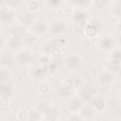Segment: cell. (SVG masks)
Returning <instances> with one entry per match:
<instances>
[{
	"instance_id": "cell-19",
	"label": "cell",
	"mask_w": 121,
	"mask_h": 121,
	"mask_svg": "<svg viewBox=\"0 0 121 121\" xmlns=\"http://www.w3.org/2000/svg\"><path fill=\"white\" fill-rule=\"evenodd\" d=\"M83 120H92L95 118V109L92 107V105H83L81 110L78 112Z\"/></svg>"
},
{
	"instance_id": "cell-30",
	"label": "cell",
	"mask_w": 121,
	"mask_h": 121,
	"mask_svg": "<svg viewBox=\"0 0 121 121\" xmlns=\"http://www.w3.org/2000/svg\"><path fill=\"white\" fill-rule=\"evenodd\" d=\"M53 40H54L56 45H57L60 50H62L63 48H65V47L67 46V43H68L67 40H66L65 38L61 37V36H60V37H54Z\"/></svg>"
},
{
	"instance_id": "cell-20",
	"label": "cell",
	"mask_w": 121,
	"mask_h": 121,
	"mask_svg": "<svg viewBox=\"0 0 121 121\" xmlns=\"http://www.w3.org/2000/svg\"><path fill=\"white\" fill-rule=\"evenodd\" d=\"M34 18L32 16V14L29 13H24L22 14V16L20 17V21H19V25H21L24 27H30L31 25L34 22Z\"/></svg>"
},
{
	"instance_id": "cell-9",
	"label": "cell",
	"mask_w": 121,
	"mask_h": 121,
	"mask_svg": "<svg viewBox=\"0 0 121 121\" xmlns=\"http://www.w3.org/2000/svg\"><path fill=\"white\" fill-rule=\"evenodd\" d=\"M84 105V100L79 95H73L70 96L66 102V108L70 112H79Z\"/></svg>"
},
{
	"instance_id": "cell-29",
	"label": "cell",
	"mask_w": 121,
	"mask_h": 121,
	"mask_svg": "<svg viewBox=\"0 0 121 121\" xmlns=\"http://www.w3.org/2000/svg\"><path fill=\"white\" fill-rule=\"evenodd\" d=\"M104 66H105V69H108V70H110L111 72H116V71H118L119 70V68H120V66L121 65H119V64H117V63H115L114 61H112V60H108V61H106L105 63H104Z\"/></svg>"
},
{
	"instance_id": "cell-6",
	"label": "cell",
	"mask_w": 121,
	"mask_h": 121,
	"mask_svg": "<svg viewBox=\"0 0 121 121\" xmlns=\"http://www.w3.org/2000/svg\"><path fill=\"white\" fill-rule=\"evenodd\" d=\"M48 26H49V23H47L45 19L38 18L34 20L33 24L29 27V30L38 37H40V36H43L48 31Z\"/></svg>"
},
{
	"instance_id": "cell-21",
	"label": "cell",
	"mask_w": 121,
	"mask_h": 121,
	"mask_svg": "<svg viewBox=\"0 0 121 121\" xmlns=\"http://www.w3.org/2000/svg\"><path fill=\"white\" fill-rule=\"evenodd\" d=\"M44 7L49 10H57L60 8L62 0H43Z\"/></svg>"
},
{
	"instance_id": "cell-23",
	"label": "cell",
	"mask_w": 121,
	"mask_h": 121,
	"mask_svg": "<svg viewBox=\"0 0 121 121\" xmlns=\"http://www.w3.org/2000/svg\"><path fill=\"white\" fill-rule=\"evenodd\" d=\"M110 60L114 61L115 63L121 65V48H114L111 53H110Z\"/></svg>"
},
{
	"instance_id": "cell-40",
	"label": "cell",
	"mask_w": 121,
	"mask_h": 121,
	"mask_svg": "<svg viewBox=\"0 0 121 121\" xmlns=\"http://www.w3.org/2000/svg\"><path fill=\"white\" fill-rule=\"evenodd\" d=\"M119 31H121V21L119 23Z\"/></svg>"
},
{
	"instance_id": "cell-28",
	"label": "cell",
	"mask_w": 121,
	"mask_h": 121,
	"mask_svg": "<svg viewBox=\"0 0 121 121\" xmlns=\"http://www.w3.org/2000/svg\"><path fill=\"white\" fill-rule=\"evenodd\" d=\"M28 114V120H42L43 118V113L40 110H30Z\"/></svg>"
},
{
	"instance_id": "cell-27",
	"label": "cell",
	"mask_w": 121,
	"mask_h": 121,
	"mask_svg": "<svg viewBox=\"0 0 121 121\" xmlns=\"http://www.w3.org/2000/svg\"><path fill=\"white\" fill-rule=\"evenodd\" d=\"M5 6L13 10L17 9L23 3V0H4Z\"/></svg>"
},
{
	"instance_id": "cell-37",
	"label": "cell",
	"mask_w": 121,
	"mask_h": 121,
	"mask_svg": "<svg viewBox=\"0 0 121 121\" xmlns=\"http://www.w3.org/2000/svg\"><path fill=\"white\" fill-rule=\"evenodd\" d=\"M81 46L84 48V49H90L92 47V42H91V39L89 38H86L84 40L81 41Z\"/></svg>"
},
{
	"instance_id": "cell-16",
	"label": "cell",
	"mask_w": 121,
	"mask_h": 121,
	"mask_svg": "<svg viewBox=\"0 0 121 121\" xmlns=\"http://www.w3.org/2000/svg\"><path fill=\"white\" fill-rule=\"evenodd\" d=\"M22 41H23V44L24 47H30L33 46L37 43L38 42V36L35 35L33 32L29 31H26L22 34Z\"/></svg>"
},
{
	"instance_id": "cell-39",
	"label": "cell",
	"mask_w": 121,
	"mask_h": 121,
	"mask_svg": "<svg viewBox=\"0 0 121 121\" xmlns=\"http://www.w3.org/2000/svg\"><path fill=\"white\" fill-rule=\"evenodd\" d=\"M112 3H114V4H117V3H121V0H111Z\"/></svg>"
},
{
	"instance_id": "cell-12",
	"label": "cell",
	"mask_w": 121,
	"mask_h": 121,
	"mask_svg": "<svg viewBox=\"0 0 121 121\" xmlns=\"http://www.w3.org/2000/svg\"><path fill=\"white\" fill-rule=\"evenodd\" d=\"M74 22L78 28H84L88 22V14L85 10L82 9H76L74 13Z\"/></svg>"
},
{
	"instance_id": "cell-41",
	"label": "cell",
	"mask_w": 121,
	"mask_h": 121,
	"mask_svg": "<svg viewBox=\"0 0 121 121\" xmlns=\"http://www.w3.org/2000/svg\"><path fill=\"white\" fill-rule=\"evenodd\" d=\"M119 99H120V101H121V90H120V93H119Z\"/></svg>"
},
{
	"instance_id": "cell-11",
	"label": "cell",
	"mask_w": 121,
	"mask_h": 121,
	"mask_svg": "<svg viewBox=\"0 0 121 121\" xmlns=\"http://www.w3.org/2000/svg\"><path fill=\"white\" fill-rule=\"evenodd\" d=\"M15 14L14 10L7 8L6 6L1 9L0 11V23L2 26H9L14 22Z\"/></svg>"
},
{
	"instance_id": "cell-5",
	"label": "cell",
	"mask_w": 121,
	"mask_h": 121,
	"mask_svg": "<svg viewBox=\"0 0 121 121\" xmlns=\"http://www.w3.org/2000/svg\"><path fill=\"white\" fill-rule=\"evenodd\" d=\"M82 57L78 53H70L63 59V65L68 70H76L82 63Z\"/></svg>"
},
{
	"instance_id": "cell-1",
	"label": "cell",
	"mask_w": 121,
	"mask_h": 121,
	"mask_svg": "<svg viewBox=\"0 0 121 121\" xmlns=\"http://www.w3.org/2000/svg\"><path fill=\"white\" fill-rule=\"evenodd\" d=\"M117 40L111 34H104L100 36L96 42V48L102 53H111L117 47Z\"/></svg>"
},
{
	"instance_id": "cell-22",
	"label": "cell",
	"mask_w": 121,
	"mask_h": 121,
	"mask_svg": "<svg viewBox=\"0 0 121 121\" xmlns=\"http://www.w3.org/2000/svg\"><path fill=\"white\" fill-rule=\"evenodd\" d=\"M10 76H11V73H10L9 68L8 66L2 65L0 69V83L10 80Z\"/></svg>"
},
{
	"instance_id": "cell-4",
	"label": "cell",
	"mask_w": 121,
	"mask_h": 121,
	"mask_svg": "<svg viewBox=\"0 0 121 121\" xmlns=\"http://www.w3.org/2000/svg\"><path fill=\"white\" fill-rule=\"evenodd\" d=\"M49 67L47 64L39 63L34 65L29 70V77L34 80H42L47 77L49 74Z\"/></svg>"
},
{
	"instance_id": "cell-7",
	"label": "cell",
	"mask_w": 121,
	"mask_h": 121,
	"mask_svg": "<svg viewBox=\"0 0 121 121\" xmlns=\"http://www.w3.org/2000/svg\"><path fill=\"white\" fill-rule=\"evenodd\" d=\"M60 85H62V86H64V87H66L72 91H76V90L82 87L83 78L79 75H74V76L63 78Z\"/></svg>"
},
{
	"instance_id": "cell-14",
	"label": "cell",
	"mask_w": 121,
	"mask_h": 121,
	"mask_svg": "<svg viewBox=\"0 0 121 121\" xmlns=\"http://www.w3.org/2000/svg\"><path fill=\"white\" fill-rule=\"evenodd\" d=\"M91 105L95 109V111L102 112L107 108V100L104 96L101 95L93 96V98L91 99Z\"/></svg>"
},
{
	"instance_id": "cell-13",
	"label": "cell",
	"mask_w": 121,
	"mask_h": 121,
	"mask_svg": "<svg viewBox=\"0 0 121 121\" xmlns=\"http://www.w3.org/2000/svg\"><path fill=\"white\" fill-rule=\"evenodd\" d=\"M114 80V75L108 69H103L97 74V82L100 85H110Z\"/></svg>"
},
{
	"instance_id": "cell-10",
	"label": "cell",
	"mask_w": 121,
	"mask_h": 121,
	"mask_svg": "<svg viewBox=\"0 0 121 121\" xmlns=\"http://www.w3.org/2000/svg\"><path fill=\"white\" fill-rule=\"evenodd\" d=\"M61 50L56 45L54 40H50L47 41L45 43H43L41 46V52L42 55H45L48 57H54L57 54H59V52H60Z\"/></svg>"
},
{
	"instance_id": "cell-3",
	"label": "cell",
	"mask_w": 121,
	"mask_h": 121,
	"mask_svg": "<svg viewBox=\"0 0 121 121\" xmlns=\"http://www.w3.org/2000/svg\"><path fill=\"white\" fill-rule=\"evenodd\" d=\"M33 60V54L28 47H23L15 53L14 60L20 66L28 65Z\"/></svg>"
},
{
	"instance_id": "cell-25",
	"label": "cell",
	"mask_w": 121,
	"mask_h": 121,
	"mask_svg": "<svg viewBox=\"0 0 121 121\" xmlns=\"http://www.w3.org/2000/svg\"><path fill=\"white\" fill-rule=\"evenodd\" d=\"M73 4L77 9L85 10L91 5V0H73Z\"/></svg>"
},
{
	"instance_id": "cell-35",
	"label": "cell",
	"mask_w": 121,
	"mask_h": 121,
	"mask_svg": "<svg viewBox=\"0 0 121 121\" xmlns=\"http://www.w3.org/2000/svg\"><path fill=\"white\" fill-rule=\"evenodd\" d=\"M112 13L114 16L121 18V3L114 4L112 7Z\"/></svg>"
},
{
	"instance_id": "cell-26",
	"label": "cell",
	"mask_w": 121,
	"mask_h": 121,
	"mask_svg": "<svg viewBox=\"0 0 121 121\" xmlns=\"http://www.w3.org/2000/svg\"><path fill=\"white\" fill-rule=\"evenodd\" d=\"M40 7H41V5L37 0H30L26 5V9H27L28 12H30V13L38 12L40 9Z\"/></svg>"
},
{
	"instance_id": "cell-34",
	"label": "cell",
	"mask_w": 121,
	"mask_h": 121,
	"mask_svg": "<svg viewBox=\"0 0 121 121\" xmlns=\"http://www.w3.org/2000/svg\"><path fill=\"white\" fill-rule=\"evenodd\" d=\"M28 112H27L26 110H20L16 113V118L18 120H28Z\"/></svg>"
},
{
	"instance_id": "cell-38",
	"label": "cell",
	"mask_w": 121,
	"mask_h": 121,
	"mask_svg": "<svg viewBox=\"0 0 121 121\" xmlns=\"http://www.w3.org/2000/svg\"><path fill=\"white\" fill-rule=\"evenodd\" d=\"M102 2H103V0H91V3L93 5H99Z\"/></svg>"
},
{
	"instance_id": "cell-8",
	"label": "cell",
	"mask_w": 121,
	"mask_h": 121,
	"mask_svg": "<svg viewBox=\"0 0 121 121\" xmlns=\"http://www.w3.org/2000/svg\"><path fill=\"white\" fill-rule=\"evenodd\" d=\"M6 45L7 48H9L12 52H17L20 49L24 47L23 41H22V35L18 34H10L9 38L6 40Z\"/></svg>"
},
{
	"instance_id": "cell-15",
	"label": "cell",
	"mask_w": 121,
	"mask_h": 121,
	"mask_svg": "<svg viewBox=\"0 0 121 121\" xmlns=\"http://www.w3.org/2000/svg\"><path fill=\"white\" fill-rule=\"evenodd\" d=\"M61 113L60 109L54 104H51L49 108L43 112V118L46 120H58L60 118V115Z\"/></svg>"
},
{
	"instance_id": "cell-24",
	"label": "cell",
	"mask_w": 121,
	"mask_h": 121,
	"mask_svg": "<svg viewBox=\"0 0 121 121\" xmlns=\"http://www.w3.org/2000/svg\"><path fill=\"white\" fill-rule=\"evenodd\" d=\"M57 93H58V95H59L60 97H62V98H69L70 96L73 95L74 91H72V90H70V89H68V88H66V87L60 85V86L58 88Z\"/></svg>"
},
{
	"instance_id": "cell-18",
	"label": "cell",
	"mask_w": 121,
	"mask_h": 121,
	"mask_svg": "<svg viewBox=\"0 0 121 121\" xmlns=\"http://www.w3.org/2000/svg\"><path fill=\"white\" fill-rule=\"evenodd\" d=\"M83 30H84V35H85L86 38L94 39V38H97L98 37L99 27L95 23H89V24H87L85 26V27L83 28Z\"/></svg>"
},
{
	"instance_id": "cell-36",
	"label": "cell",
	"mask_w": 121,
	"mask_h": 121,
	"mask_svg": "<svg viewBox=\"0 0 121 121\" xmlns=\"http://www.w3.org/2000/svg\"><path fill=\"white\" fill-rule=\"evenodd\" d=\"M67 120L70 121H80L83 120L82 117L80 116V114L78 112H71L69 116H67Z\"/></svg>"
},
{
	"instance_id": "cell-2",
	"label": "cell",
	"mask_w": 121,
	"mask_h": 121,
	"mask_svg": "<svg viewBox=\"0 0 121 121\" xmlns=\"http://www.w3.org/2000/svg\"><path fill=\"white\" fill-rule=\"evenodd\" d=\"M68 26L60 19H54L49 23L48 32L53 37H60L66 33Z\"/></svg>"
},
{
	"instance_id": "cell-17",
	"label": "cell",
	"mask_w": 121,
	"mask_h": 121,
	"mask_svg": "<svg viewBox=\"0 0 121 121\" xmlns=\"http://www.w3.org/2000/svg\"><path fill=\"white\" fill-rule=\"evenodd\" d=\"M13 92H14V85L10 80L1 83V86H0L1 97L11 98V96L13 95Z\"/></svg>"
},
{
	"instance_id": "cell-33",
	"label": "cell",
	"mask_w": 121,
	"mask_h": 121,
	"mask_svg": "<svg viewBox=\"0 0 121 121\" xmlns=\"http://www.w3.org/2000/svg\"><path fill=\"white\" fill-rule=\"evenodd\" d=\"M75 9L70 7V8H65L63 9L62 10V16L65 18V19H70L74 16V13H75Z\"/></svg>"
},
{
	"instance_id": "cell-31",
	"label": "cell",
	"mask_w": 121,
	"mask_h": 121,
	"mask_svg": "<svg viewBox=\"0 0 121 121\" xmlns=\"http://www.w3.org/2000/svg\"><path fill=\"white\" fill-rule=\"evenodd\" d=\"M80 96L84 99H89L91 100L93 98V92H92V88L90 87H86V88H82V91L80 93Z\"/></svg>"
},
{
	"instance_id": "cell-32",
	"label": "cell",
	"mask_w": 121,
	"mask_h": 121,
	"mask_svg": "<svg viewBox=\"0 0 121 121\" xmlns=\"http://www.w3.org/2000/svg\"><path fill=\"white\" fill-rule=\"evenodd\" d=\"M38 93L41 94V95H46L50 92V85L49 83H46V82H43V83H40L39 86H38Z\"/></svg>"
}]
</instances>
